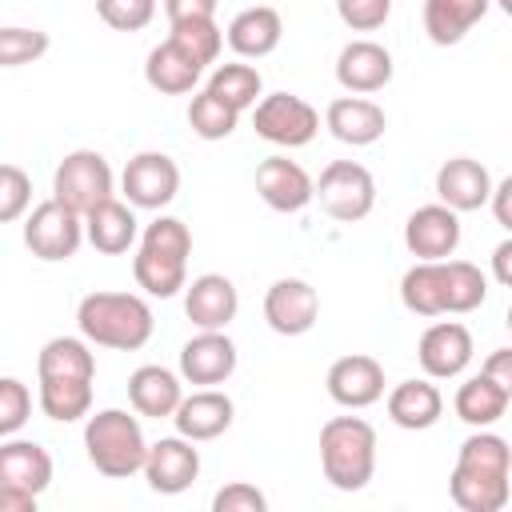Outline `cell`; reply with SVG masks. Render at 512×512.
Segmentation results:
<instances>
[{
    "instance_id": "1",
    "label": "cell",
    "mask_w": 512,
    "mask_h": 512,
    "mask_svg": "<svg viewBox=\"0 0 512 512\" xmlns=\"http://www.w3.org/2000/svg\"><path fill=\"white\" fill-rule=\"evenodd\" d=\"M512 448L504 436L476 428L460 448L448 476V492L464 512H500L512 496Z\"/></svg>"
},
{
    "instance_id": "2",
    "label": "cell",
    "mask_w": 512,
    "mask_h": 512,
    "mask_svg": "<svg viewBox=\"0 0 512 512\" xmlns=\"http://www.w3.org/2000/svg\"><path fill=\"white\" fill-rule=\"evenodd\" d=\"M76 324L88 344L116 348V352L144 348L156 328L148 300L136 292H88L76 308Z\"/></svg>"
},
{
    "instance_id": "3",
    "label": "cell",
    "mask_w": 512,
    "mask_h": 512,
    "mask_svg": "<svg viewBox=\"0 0 512 512\" xmlns=\"http://www.w3.org/2000/svg\"><path fill=\"white\" fill-rule=\"evenodd\" d=\"M188 256H192L188 224L176 216H156L140 236V248L132 256V276L148 296L168 300L188 284Z\"/></svg>"
},
{
    "instance_id": "4",
    "label": "cell",
    "mask_w": 512,
    "mask_h": 512,
    "mask_svg": "<svg viewBox=\"0 0 512 512\" xmlns=\"http://www.w3.org/2000/svg\"><path fill=\"white\" fill-rule=\"evenodd\" d=\"M320 468L340 492H360L376 472V428L360 416H332L320 428Z\"/></svg>"
},
{
    "instance_id": "5",
    "label": "cell",
    "mask_w": 512,
    "mask_h": 512,
    "mask_svg": "<svg viewBox=\"0 0 512 512\" xmlns=\"http://www.w3.org/2000/svg\"><path fill=\"white\" fill-rule=\"evenodd\" d=\"M84 452H88V460H92V468L100 476L128 480L132 472L144 468L148 440H144V428H140L136 416H128L124 408H100L96 416L88 412Z\"/></svg>"
},
{
    "instance_id": "6",
    "label": "cell",
    "mask_w": 512,
    "mask_h": 512,
    "mask_svg": "<svg viewBox=\"0 0 512 512\" xmlns=\"http://www.w3.org/2000/svg\"><path fill=\"white\" fill-rule=\"evenodd\" d=\"M112 188H116V176L96 148L68 152L52 172V200H60L76 216H88L100 200L112 196Z\"/></svg>"
},
{
    "instance_id": "7",
    "label": "cell",
    "mask_w": 512,
    "mask_h": 512,
    "mask_svg": "<svg viewBox=\"0 0 512 512\" xmlns=\"http://www.w3.org/2000/svg\"><path fill=\"white\" fill-rule=\"evenodd\" d=\"M312 200H320V208L340 220V224H352V220H364L376 204V180L364 164L356 160H332L320 180H312Z\"/></svg>"
},
{
    "instance_id": "8",
    "label": "cell",
    "mask_w": 512,
    "mask_h": 512,
    "mask_svg": "<svg viewBox=\"0 0 512 512\" xmlns=\"http://www.w3.org/2000/svg\"><path fill=\"white\" fill-rule=\"evenodd\" d=\"M252 128L276 148H304L320 132V112L292 92H272L252 104Z\"/></svg>"
},
{
    "instance_id": "9",
    "label": "cell",
    "mask_w": 512,
    "mask_h": 512,
    "mask_svg": "<svg viewBox=\"0 0 512 512\" xmlns=\"http://www.w3.org/2000/svg\"><path fill=\"white\" fill-rule=\"evenodd\" d=\"M80 240H84V216L68 212L60 200H44L24 216V248L36 260H48V264L72 260Z\"/></svg>"
},
{
    "instance_id": "10",
    "label": "cell",
    "mask_w": 512,
    "mask_h": 512,
    "mask_svg": "<svg viewBox=\"0 0 512 512\" xmlns=\"http://www.w3.org/2000/svg\"><path fill=\"white\" fill-rule=\"evenodd\" d=\"M120 192L132 208H148V212H160L176 200L180 192V168L172 156L164 152H136L124 172H120Z\"/></svg>"
},
{
    "instance_id": "11",
    "label": "cell",
    "mask_w": 512,
    "mask_h": 512,
    "mask_svg": "<svg viewBox=\"0 0 512 512\" xmlns=\"http://www.w3.org/2000/svg\"><path fill=\"white\" fill-rule=\"evenodd\" d=\"M144 480L152 492L160 496H180L184 488H192V480L200 476V452L192 448V440L176 436H160L156 444H148L144 452Z\"/></svg>"
},
{
    "instance_id": "12",
    "label": "cell",
    "mask_w": 512,
    "mask_h": 512,
    "mask_svg": "<svg viewBox=\"0 0 512 512\" xmlns=\"http://www.w3.org/2000/svg\"><path fill=\"white\" fill-rule=\"evenodd\" d=\"M320 316V296L308 280L284 276L264 292V320L276 336H304Z\"/></svg>"
},
{
    "instance_id": "13",
    "label": "cell",
    "mask_w": 512,
    "mask_h": 512,
    "mask_svg": "<svg viewBox=\"0 0 512 512\" xmlns=\"http://www.w3.org/2000/svg\"><path fill=\"white\" fill-rule=\"evenodd\" d=\"M416 360L428 380H452L472 364V332L460 320H436L424 328Z\"/></svg>"
},
{
    "instance_id": "14",
    "label": "cell",
    "mask_w": 512,
    "mask_h": 512,
    "mask_svg": "<svg viewBox=\"0 0 512 512\" xmlns=\"http://www.w3.org/2000/svg\"><path fill=\"white\" fill-rule=\"evenodd\" d=\"M236 372V344L224 336V328H200L192 340L180 348V380L216 388Z\"/></svg>"
},
{
    "instance_id": "15",
    "label": "cell",
    "mask_w": 512,
    "mask_h": 512,
    "mask_svg": "<svg viewBox=\"0 0 512 512\" xmlns=\"http://www.w3.org/2000/svg\"><path fill=\"white\" fill-rule=\"evenodd\" d=\"M404 244L416 260H448L460 248V212L436 204L416 208L404 220Z\"/></svg>"
},
{
    "instance_id": "16",
    "label": "cell",
    "mask_w": 512,
    "mask_h": 512,
    "mask_svg": "<svg viewBox=\"0 0 512 512\" xmlns=\"http://www.w3.org/2000/svg\"><path fill=\"white\" fill-rule=\"evenodd\" d=\"M232 416H236V404H232L228 392H220V388H196L192 396H180V404H176V412L168 420L176 424V432L184 440L200 444V440L224 436L232 428Z\"/></svg>"
},
{
    "instance_id": "17",
    "label": "cell",
    "mask_w": 512,
    "mask_h": 512,
    "mask_svg": "<svg viewBox=\"0 0 512 512\" xmlns=\"http://www.w3.org/2000/svg\"><path fill=\"white\" fill-rule=\"evenodd\" d=\"M328 396L340 404V408H368L384 396V364L376 356H364V352H352V356H340L332 368H328Z\"/></svg>"
},
{
    "instance_id": "18",
    "label": "cell",
    "mask_w": 512,
    "mask_h": 512,
    "mask_svg": "<svg viewBox=\"0 0 512 512\" xmlns=\"http://www.w3.org/2000/svg\"><path fill=\"white\" fill-rule=\"evenodd\" d=\"M396 64H392V52L376 40H352L340 48L336 56V80L344 92L352 96H368V92H380L388 80H392Z\"/></svg>"
},
{
    "instance_id": "19",
    "label": "cell",
    "mask_w": 512,
    "mask_h": 512,
    "mask_svg": "<svg viewBox=\"0 0 512 512\" xmlns=\"http://www.w3.org/2000/svg\"><path fill=\"white\" fill-rule=\"evenodd\" d=\"M240 312V292L228 276L220 272H204L192 284H184V316L196 328H228Z\"/></svg>"
},
{
    "instance_id": "20",
    "label": "cell",
    "mask_w": 512,
    "mask_h": 512,
    "mask_svg": "<svg viewBox=\"0 0 512 512\" xmlns=\"http://www.w3.org/2000/svg\"><path fill=\"white\" fill-rule=\"evenodd\" d=\"M256 192L272 212H300L312 204V176L288 156H268L256 164Z\"/></svg>"
},
{
    "instance_id": "21",
    "label": "cell",
    "mask_w": 512,
    "mask_h": 512,
    "mask_svg": "<svg viewBox=\"0 0 512 512\" xmlns=\"http://www.w3.org/2000/svg\"><path fill=\"white\" fill-rule=\"evenodd\" d=\"M488 192H492V176L472 156H452L436 172V196L452 212H480L488 204Z\"/></svg>"
},
{
    "instance_id": "22",
    "label": "cell",
    "mask_w": 512,
    "mask_h": 512,
    "mask_svg": "<svg viewBox=\"0 0 512 512\" xmlns=\"http://www.w3.org/2000/svg\"><path fill=\"white\" fill-rule=\"evenodd\" d=\"M324 124L328 132L340 140V144H352V148H368L384 136L388 128V116L376 100H364V96H340L328 104L324 112Z\"/></svg>"
},
{
    "instance_id": "23",
    "label": "cell",
    "mask_w": 512,
    "mask_h": 512,
    "mask_svg": "<svg viewBox=\"0 0 512 512\" xmlns=\"http://www.w3.org/2000/svg\"><path fill=\"white\" fill-rule=\"evenodd\" d=\"M136 236H140V220H136L132 204H124V200H116V196L100 200V204L84 216V240H88L96 252H104V256L128 252V248L136 244Z\"/></svg>"
},
{
    "instance_id": "24",
    "label": "cell",
    "mask_w": 512,
    "mask_h": 512,
    "mask_svg": "<svg viewBox=\"0 0 512 512\" xmlns=\"http://www.w3.org/2000/svg\"><path fill=\"white\" fill-rule=\"evenodd\" d=\"M200 76H204V64L196 56H188L172 36L160 40L144 60V80L160 96H184V92H192L200 84Z\"/></svg>"
},
{
    "instance_id": "25",
    "label": "cell",
    "mask_w": 512,
    "mask_h": 512,
    "mask_svg": "<svg viewBox=\"0 0 512 512\" xmlns=\"http://www.w3.org/2000/svg\"><path fill=\"white\" fill-rule=\"evenodd\" d=\"M224 36H228V48H232L236 56H244V60H260V56H268V52L280 48L284 20H280L276 8H268V4H252V8H244V12L232 16V24H228Z\"/></svg>"
},
{
    "instance_id": "26",
    "label": "cell",
    "mask_w": 512,
    "mask_h": 512,
    "mask_svg": "<svg viewBox=\"0 0 512 512\" xmlns=\"http://www.w3.org/2000/svg\"><path fill=\"white\" fill-rule=\"evenodd\" d=\"M0 484L24 488V492H44L52 484V456L36 440H0Z\"/></svg>"
},
{
    "instance_id": "27",
    "label": "cell",
    "mask_w": 512,
    "mask_h": 512,
    "mask_svg": "<svg viewBox=\"0 0 512 512\" xmlns=\"http://www.w3.org/2000/svg\"><path fill=\"white\" fill-rule=\"evenodd\" d=\"M184 396V384L172 368H160V364H144L128 376V400L140 416H152V420H164L176 412Z\"/></svg>"
},
{
    "instance_id": "28",
    "label": "cell",
    "mask_w": 512,
    "mask_h": 512,
    "mask_svg": "<svg viewBox=\"0 0 512 512\" xmlns=\"http://www.w3.org/2000/svg\"><path fill=\"white\" fill-rule=\"evenodd\" d=\"M388 416L396 428L424 432L444 416V396L432 380H400L388 392Z\"/></svg>"
},
{
    "instance_id": "29",
    "label": "cell",
    "mask_w": 512,
    "mask_h": 512,
    "mask_svg": "<svg viewBox=\"0 0 512 512\" xmlns=\"http://www.w3.org/2000/svg\"><path fill=\"white\" fill-rule=\"evenodd\" d=\"M488 8L492 0H424V32L440 48L460 44L468 28L488 16Z\"/></svg>"
},
{
    "instance_id": "30",
    "label": "cell",
    "mask_w": 512,
    "mask_h": 512,
    "mask_svg": "<svg viewBox=\"0 0 512 512\" xmlns=\"http://www.w3.org/2000/svg\"><path fill=\"white\" fill-rule=\"evenodd\" d=\"M508 400H512V388L496 384L492 376H468L460 388H456V416L468 424V428H492L504 412H508Z\"/></svg>"
},
{
    "instance_id": "31",
    "label": "cell",
    "mask_w": 512,
    "mask_h": 512,
    "mask_svg": "<svg viewBox=\"0 0 512 512\" xmlns=\"http://www.w3.org/2000/svg\"><path fill=\"white\" fill-rule=\"evenodd\" d=\"M440 296H444V316L476 312L488 296V276L468 260H440Z\"/></svg>"
},
{
    "instance_id": "32",
    "label": "cell",
    "mask_w": 512,
    "mask_h": 512,
    "mask_svg": "<svg viewBox=\"0 0 512 512\" xmlns=\"http://www.w3.org/2000/svg\"><path fill=\"white\" fill-rule=\"evenodd\" d=\"M40 412L56 424H76L92 412V380L80 376H40Z\"/></svg>"
},
{
    "instance_id": "33",
    "label": "cell",
    "mask_w": 512,
    "mask_h": 512,
    "mask_svg": "<svg viewBox=\"0 0 512 512\" xmlns=\"http://www.w3.org/2000/svg\"><path fill=\"white\" fill-rule=\"evenodd\" d=\"M36 372L40 376H80L92 380L96 376V356L88 348V340L80 336H52L40 356H36Z\"/></svg>"
},
{
    "instance_id": "34",
    "label": "cell",
    "mask_w": 512,
    "mask_h": 512,
    "mask_svg": "<svg viewBox=\"0 0 512 512\" xmlns=\"http://www.w3.org/2000/svg\"><path fill=\"white\" fill-rule=\"evenodd\" d=\"M204 88H208L212 96H220L228 108H236V112H248V108L260 100V92H264V80H260V72H256L252 64H216Z\"/></svg>"
},
{
    "instance_id": "35",
    "label": "cell",
    "mask_w": 512,
    "mask_h": 512,
    "mask_svg": "<svg viewBox=\"0 0 512 512\" xmlns=\"http://www.w3.org/2000/svg\"><path fill=\"white\" fill-rule=\"evenodd\" d=\"M236 124H240V112L228 108V104H224L220 96H212L208 88L188 100V128H192L200 140H224V136L236 132Z\"/></svg>"
},
{
    "instance_id": "36",
    "label": "cell",
    "mask_w": 512,
    "mask_h": 512,
    "mask_svg": "<svg viewBox=\"0 0 512 512\" xmlns=\"http://www.w3.org/2000/svg\"><path fill=\"white\" fill-rule=\"evenodd\" d=\"M188 56H196L204 68L208 64H216V56H220V48H224V32H220V24L208 16V20H180V24H172V32H168Z\"/></svg>"
},
{
    "instance_id": "37",
    "label": "cell",
    "mask_w": 512,
    "mask_h": 512,
    "mask_svg": "<svg viewBox=\"0 0 512 512\" xmlns=\"http://www.w3.org/2000/svg\"><path fill=\"white\" fill-rule=\"evenodd\" d=\"M48 32L40 28H24V24H8L0 28V68H24L32 60H40L48 52Z\"/></svg>"
},
{
    "instance_id": "38",
    "label": "cell",
    "mask_w": 512,
    "mask_h": 512,
    "mask_svg": "<svg viewBox=\"0 0 512 512\" xmlns=\"http://www.w3.org/2000/svg\"><path fill=\"white\" fill-rule=\"evenodd\" d=\"M32 416V392L16 376H0V440L16 436Z\"/></svg>"
},
{
    "instance_id": "39",
    "label": "cell",
    "mask_w": 512,
    "mask_h": 512,
    "mask_svg": "<svg viewBox=\"0 0 512 512\" xmlns=\"http://www.w3.org/2000/svg\"><path fill=\"white\" fill-rule=\"evenodd\" d=\"M96 12L116 32H140L156 16V0H96Z\"/></svg>"
},
{
    "instance_id": "40",
    "label": "cell",
    "mask_w": 512,
    "mask_h": 512,
    "mask_svg": "<svg viewBox=\"0 0 512 512\" xmlns=\"http://www.w3.org/2000/svg\"><path fill=\"white\" fill-rule=\"evenodd\" d=\"M32 204V180L16 164H0V224H12Z\"/></svg>"
},
{
    "instance_id": "41",
    "label": "cell",
    "mask_w": 512,
    "mask_h": 512,
    "mask_svg": "<svg viewBox=\"0 0 512 512\" xmlns=\"http://www.w3.org/2000/svg\"><path fill=\"white\" fill-rule=\"evenodd\" d=\"M336 12L352 32H376L388 24L392 0H336Z\"/></svg>"
},
{
    "instance_id": "42",
    "label": "cell",
    "mask_w": 512,
    "mask_h": 512,
    "mask_svg": "<svg viewBox=\"0 0 512 512\" xmlns=\"http://www.w3.org/2000/svg\"><path fill=\"white\" fill-rule=\"evenodd\" d=\"M264 508H268V496L244 480H232L212 496V512H264Z\"/></svg>"
},
{
    "instance_id": "43",
    "label": "cell",
    "mask_w": 512,
    "mask_h": 512,
    "mask_svg": "<svg viewBox=\"0 0 512 512\" xmlns=\"http://www.w3.org/2000/svg\"><path fill=\"white\" fill-rule=\"evenodd\" d=\"M216 4L220 0H164V12H168L172 24H180V20H208V16H216Z\"/></svg>"
},
{
    "instance_id": "44",
    "label": "cell",
    "mask_w": 512,
    "mask_h": 512,
    "mask_svg": "<svg viewBox=\"0 0 512 512\" xmlns=\"http://www.w3.org/2000/svg\"><path fill=\"white\" fill-rule=\"evenodd\" d=\"M484 376H492L496 384H504V388H512V348H496L488 360H484V368H480Z\"/></svg>"
},
{
    "instance_id": "45",
    "label": "cell",
    "mask_w": 512,
    "mask_h": 512,
    "mask_svg": "<svg viewBox=\"0 0 512 512\" xmlns=\"http://www.w3.org/2000/svg\"><path fill=\"white\" fill-rule=\"evenodd\" d=\"M36 492H24V488H8L0 484V512H36Z\"/></svg>"
},
{
    "instance_id": "46",
    "label": "cell",
    "mask_w": 512,
    "mask_h": 512,
    "mask_svg": "<svg viewBox=\"0 0 512 512\" xmlns=\"http://www.w3.org/2000/svg\"><path fill=\"white\" fill-rule=\"evenodd\" d=\"M508 196H512V180H500V184H496V188L488 192V200H492V208H496V224H500V228H512Z\"/></svg>"
},
{
    "instance_id": "47",
    "label": "cell",
    "mask_w": 512,
    "mask_h": 512,
    "mask_svg": "<svg viewBox=\"0 0 512 512\" xmlns=\"http://www.w3.org/2000/svg\"><path fill=\"white\" fill-rule=\"evenodd\" d=\"M492 272L500 284H512V240H500L492 252Z\"/></svg>"
}]
</instances>
